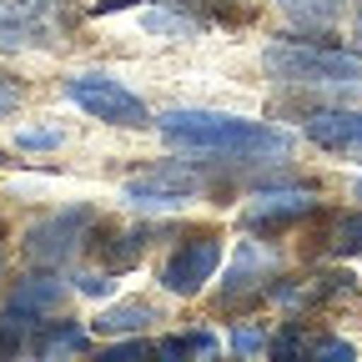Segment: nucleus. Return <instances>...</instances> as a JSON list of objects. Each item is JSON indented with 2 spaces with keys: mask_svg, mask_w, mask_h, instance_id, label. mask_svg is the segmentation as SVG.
<instances>
[{
  "mask_svg": "<svg viewBox=\"0 0 362 362\" xmlns=\"http://www.w3.org/2000/svg\"><path fill=\"white\" fill-rule=\"evenodd\" d=\"M277 6H282L292 21H302V25H332V21L347 11V0H277Z\"/></svg>",
  "mask_w": 362,
  "mask_h": 362,
  "instance_id": "11",
  "label": "nucleus"
},
{
  "mask_svg": "<svg viewBox=\"0 0 362 362\" xmlns=\"http://www.w3.org/2000/svg\"><path fill=\"white\" fill-rule=\"evenodd\" d=\"M312 352H317V357H352L347 342H312Z\"/></svg>",
  "mask_w": 362,
  "mask_h": 362,
  "instance_id": "21",
  "label": "nucleus"
},
{
  "mask_svg": "<svg viewBox=\"0 0 362 362\" xmlns=\"http://www.w3.org/2000/svg\"><path fill=\"white\" fill-rule=\"evenodd\" d=\"M161 136L171 146L206 151V156H237V161H282V156H292V136L282 126L216 116V111H166Z\"/></svg>",
  "mask_w": 362,
  "mask_h": 362,
  "instance_id": "1",
  "label": "nucleus"
},
{
  "mask_svg": "<svg viewBox=\"0 0 362 362\" xmlns=\"http://www.w3.org/2000/svg\"><path fill=\"white\" fill-rule=\"evenodd\" d=\"M332 252L337 257H352V252H362V216H342L337 226H332Z\"/></svg>",
  "mask_w": 362,
  "mask_h": 362,
  "instance_id": "14",
  "label": "nucleus"
},
{
  "mask_svg": "<svg viewBox=\"0 0 362 362\" xmlns=\"http://www.w3.org/2000/svg\"><path fill=\"white\" fill-rule=\"evenodd\" d=\"M86 342H90V337H86L81 327H61V332H51V337L40 342V352H45V357H61V352H86Z\"/></svg>",
  "mask_w": 362,
  "mask_h": 362,
  "instance_id": "15",
  "label": "nucleus"
},
{
  "mask_svg": "<svg viewBox=\"0 0 362 362\" xmlns=\"http://www.w3.org/2000/svg\"><path fill=\"white\" fill-rule=\"evenodd\" d=\"M357 40H362V11H357Z\"/></svg>",
  "mask_w": 362,
  "mask_h": 362,
  "instance_id": "24",
  "label": "nucleus"
},
{
  "mask_svg": "<svg viewBox=\"0 0 362 362\" xmlns=\"http://www.w3.org/2000/svg\"><path fill=\"white\" fill-rule=\"evenodd\" d=\"M16 45H51V30L30 16H16L0 6V51H16Z\"/></svg>",
  "mask_w": 362,
  "mask_h": 362,
  "instance_id": "10",
  "label": "nucleus"
},
{
  "mask_svg": "<svg viewBox=\"0 0 362 362\" xmlns=\"http://www.w3.org/2000/svg\"><path fill=\"white\" fill-rule=\"evenodd\" d=\"M216 262H221V247H216L211 237H197V242H187L181 252H171V262L161 267V282H166V292H176V297H192V292H202V287L211 282Z\"/></svg>",
  "mask_w": 362,
  "mask_h": 362,
  "instance_id": "4",
  "label": "nucleus"
},
{
  "mask_svg": "<svg viewBox=\"0 0 362 362\" xmlns=\"http://www.w3.org/2000/svg\"><path fill=\"white\" fill-rule=\"evenodd\" d=\"M16 106H21V86L0 81V116H6V111H16Z\"/></svg>",
  "mask_w": 362,
  "mask_h": 362,
  "instance_id": "20",
  "label": "nucleus"
},
{
  "mask_svg": "<svg viewBox=\"0 0 362 362\" xmlns=\"http://www.w3.org/2000/svg\"><path fill=\"white\" fill-rule=\"evenodd\" d=\"M66 96L96 121H111V126H146V106L141 96H131V90L111 76H71L66 81Z\"/></svg>",
  "mask_w": 362,
  "mask_h": 362,
  "instance_id": "3",
  "label": "nucleus"
},
{
  "mask_svg": "<svg viewBox=\"0 0 362 362\" xmlns=\"http://www.w3.org/2000/svg\"><path fill=\"white\" fill-rule=\"evenodd\" d=\"M126 6H136V0H101L96 16H106V11H126Z\"/></svg>",
  "mask_w": 362,
  "mask_h": 362,
  "instance_id": "23",
  "label": "nucleus"
},
{
  "mask_svg": "<svg viewBox=\"0 0 362 362\" xmlns=\"http://www.w3.org/2000/svg\"><path fill=\"white\" fill-rule=\"evenodd\" d=\"M312 206H317L312 192H267V197H257V202L247 206V221H252V226H272V221L307 216Z\"/></svg>",
  "mask_w": 362,
  "mask_h": 362,
  "instance_id": "8",
  "label": "nucleus"
},
{
  "mask_svg": "<svg viewBox=\"0 0 362 362\" xmlns=\"http://www.w3.org/2000/svg\"><path fill=\"white\" fill-rule=\"evenodd\" d=\"M272 267V257L257 247V242H242V252H237V267H232V277H226V292H242L257 272H267Z\"/></svg>",
  "mask_w": 362,
  "mask_h": 362,
  "instance_id": "12",
  "label": "nucleus"
},
{
  "mask_svg": "<svg viewBox=\"0 0 362 362\" xmlns=\"http://www.w3.org/2000/svg\"><path fill=\"white\" fill-rule=\"evenodd\" d=\"M146 352V342H121V347H111V357H141Z\"/></svg>",
  "mask_w": 362,
  "mask_h": 362,
  "instance_id": "22",
  "label": "nucleus"
},
{
  "mask_svg": "<svg viewBox=\"0 0 362 362\" xmlns=\"http://www.w3.org/2000/svg\"><path fill=\"white\" fill-rule=\"evenodd\" d=\"M141 25H146V30H156V35H197V30H202L192 16H176V11H146V16H141Z\"/></svg>",
  "mask_w": 362,
  "mask_h": 362,
  "instance_id": "13",
  "label": "nucleus"
},
{
  "mask_svg": "<svg viewBox=\"0 0 362 362\" xmlns=\"http://www.w3.org/2000/svg\"><path fill=\"white\" fill-rule=\"evenodd\" d=\"M86 221H90V211H61V216H51V221L30 226V237H25V252H30V262H45V267L66 262V257L76 252L81 232H86Z\"/></svg>",
  "mask_w": 362,
  "mask_h": 362,
  "instance_id": "5",
  "label": "nucleus"
},
{
  "mask_svg": "<svg viewBox=\"0 0 362 362\" xmlns=\"http://www.w3.org/2000/svg\"><path fill=\"white\" fill-rule=\"evenodd\" d=\"M232 347H237V352H262V332H257V327H237V332H232Z\"/></svg>",
  "mask_w": 362,
  "mask_h": 362,
  "instance_id": "19",
  "label": "nucleus"
},
{
  "mask_svg": "<svg viewBox=\"0 0 362 362\" xmlns=\"http://www.w3.org/2000/svg\"><path fill=\"white\" fill-rule=\"evenodd\" d=\"M146 322H156V307H146V302H121V307H111V312L96 317V332H101V337H121V332H141Z\"/></svg>",
  "mask_w": 362,
  "mask_h": 362,
  "instance_id": "9",
  "label": "nucleus"
},
{
  "mask_svg": "<svg viewBox=\"0 0 362 362\" xmlns=\"http://www.w3.org/2000/svg\"><path fill=\"white\" fill-rule=\"evenodd\" d=\"M21 146L25 151H51V146H61V131H21Z\"/></svg>",
  "mask_w": 362,
  "mask_h": 362,
  "instance_id": "17",
  "label": "nucleus"
},
{
  "mask_svg": "<svg viewBox=\"0 0 362 362\" xmlns=\"http://www.w3.org/2000/svg\"><path fill=\"white\" fill-rule=\"evenodd\" d=\"M81 292H86V297H106V292H111V277H106V272H86V277H81Z\"/></svg>",
  "mask_w": 362,
  "mask_h": 362,
  "instance_id": "18",
  "label": "nucleus"
},
{
  "mask_svg": "<svg viewBox=\"0 0 362 362\" xmlns=\"http://www.w3.org/2000/svg\"><path fill=\"white\" fill-rule=\"evenodd\" d=\"M66 297V282L61 277H25L16 292H11V317H45L56 312Z\"/></svg>",
  "mask_w": 362,
  "mask_h": 362,
  "instance_id": "7",
  "label": "nucleus"
},
{
  "mask_svg": "<svg viewBox=\"0 0 362 362\" xmlns=\"http://www.w3.org/2000/svg\"><path fill=\"white\" fill-rule=\"evenodd\" d=\"M307 136L327 151H362V116L357 111H312Z\"/></svg>",
  "mask_w": 362,
  "mask_h": 362,
  "instance_id": "6",
  "label": "nucleus"
},
{
  "mask_svg": "<svg viewBox=\"0 0 362 362\" xmlns=\"http://www.w3.org/2000/svg\"><path fill=\"white\" fill-rule=\"evenodd\" d=\"M357 197H362V181H357Z\"/></svg>",
  "mask_w": 362,
  "mask_h": 362,
  "instance_id": "25",
  "label": "nucleus"
},
{
  "mask_svg": "<svg viewBox=\"0 0 362 362\" xmlns=\"http://www.w3.org/2000/svg\"><path fill=\"white\" fill-rule=\"evenodd\" d=\"M187 352H216V337H211V332H192V337L161 342V357H187Z\"/></svg>",
  "mask_w": 362,
  "mask_h": 362,
  "instance_id": "16",
  "label": "nucleus"
},
{
  "mask_svg": "<svg viewBox=\"0 0 362 362\" xmlns=\"http://www.w3.org/2000/svg\"><path fill=\"white\" fill-rule=\"evenodd\" d=\"M262 61L282 86H297V90H332V96H357L362 90L357 56L322 51V45H307V40H272Z\"/></svg>",
  "mask_w": 362,
  "mask_h": 362,
  "instance_id": "2",
  "label": "nucleus"
}]
</instances>
